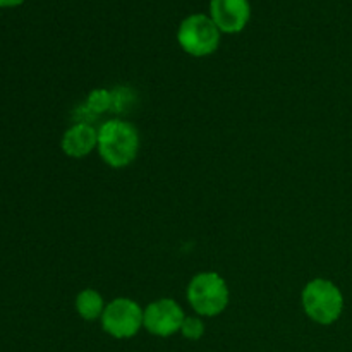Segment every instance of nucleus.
<instances>
[{"label": "nucleus", "instance_id": "1", "mask_svg": "<svg viewBox=\"0 0 352 352\" xmlns=\"http://www.w3.org/2000/svg\"><path fill=\"white\" fill-rule=\"evenodd\" d=\"M98 153L109 167L124 168L133 164L140 151V133L131 122L107 120L98 129Z\"/></svg>", "mask_w": 352, "mask_h": 352}, {"label": "nucleus", "instance_id": "2", "mask_svg": "<svg viewBox=\"0 0 352 352\" xmlns=\"http://www.w3.org/2000/svg\"><path fill=\"white\" fill-rule=\"evenodd\" d=\"M186 298L196 315L213 318L229 306V285L217 272H199L189 282Z\"/></svg>", "mask_w": 352, "mask_h": 352}, {"label": "nucleus", "instance_id": "3", "mask_svg": "<svg viewBox=\"0 0 352 352\" xmlns=\"http://www.w3.org/2000/svg\"><path fill=\"white\" fill-rule=\"evenodd\" d=\"M301 305L309 320L318 325H332L344 311V296L332 280L313 278L302 289Z\"/></svg>", "mask_w": 352, "mask_h": 352}, {"label": "nucleus", "instance_id": "4", "mask_svg": "<svg viewBox=\"0 0 352 352\" xmlns=\"http://www.w3.org/2000/svg\"><path fill=\"white\" fill-rule=\"evenodd\" d=\"M222 31L206 14H191L179 24L177 41L186 54L192 57H208L219 48Z\"/></svg>", "mask_w": 352, "mask_h": 352}, {"label": "nucleus", "instance_id": "5", "mask_svg": "<svg viewBox=\"0 0 352 352\" xmlns=\"http://www.w3.org/2000/svg\"><path fill=\"white\" fill-rule=\"evenodd\" d=\"M102 329L113 339H131L143 329L144 309L131 298H116L102 315Z\"/></svg>", "mask_w": 352, "mask_h": 352}, {"label": "nucleus", "instance_id": "6", "mask_svg": "<svg viewBox=\"0 0 352 352\" xmlns=\"http://www.w3.org/2000/svg\"><path fill=\"white\" fill-rule=\"evenodd\" d=\"M184 318V309L177 301L172 298H162L144 308L143 327L155 337H170L181 332Z\"/></svg>", "mask_w": 352, "mask_h": 352}, {"label": "nucleus", "instance_id": "7", "mask_svg": "<svg viewBox=\"0 0 352 352\" xmlns=\"http://www.w3.org/2000/svg\"><path fill=\"white\" fill-rule=\"evenodd\" d=\"M210 17L222 33H241L251 19L250 0H210Z\"/></svg>", "mask_w": 352, "mask_h": 352}, {"label": "nucleus", "instance_id": "8", "mask_svg": "<svg viewBox=\"0 0 352 352\" xmlns=\"http://www.w3.org/2000/svg\"><path fill=\"white\" fill-rule=\"evenodd\" d=\"M98 146V129L89 122H76L62 136V151L71 158H82Z\"/></svg>", "mask_w": 352, "mask_h": 352}, {"label": "nucleus", "instance_id": "9", "mask_svg": "<svg viewBox=\"0 0 352 352\" xmlns=\"http://www.w3.org/2000/svg\"><path fill=\"white\" fill-rule=\"evenodd\" d=\"M105 308L107 305L103 301L102 294L95 289H85V291L76 296V311L82 320L93 322V320L102 318Z\"/></svg>", "mask_w": 352, "mask_h": 352}, {"label": "nucleus", "instance_id": "10", "mask_svg": "<svg viewBox=\"0 0 352 352\" xmlns=\"http://www.w3.org/2000/svg\"><path fill=\"white\" fill-rule=\"evenodd\" d=\"M86 107L93 116H100L107 110H112V91L105 88L93 89L86 98Z\"/></svg>", "mask_w": 352, "mask_h": 352}, {"label": "nucleus", "instance_id": "11", "mask_svg": "<svg viewBox=\"0 0 352 352\" xmlns=\"http://www.w3.org/2000/svg\"><path fill=\"white\" fill-rule=\"evenodd\" d=\"M181 333L188 340L201 339L205 336V323H203L201 316H186L181 327Z\"/></svg>", "mask_w": 352, "mask_h": 352}, {"label": "nucleus", "instance_id": "12", "mask_svg": "<svg viewBox=\"0 0 352 352\" xmlns=\"http://www.w3.org/2000/svg\"><path fill=\"white\" fill-rule=\"evenodd\" d=\"M134 95L131 89L127 88H117L116 91H112V110L113 112H122L124 109L131 105Z\"/></svg>", "mask_w": 352, "mask_h": 352}, {"label": "nucleus", "instance_id": "13", "mask_svg": "<svg viewBox=\"0 0 352 352\" xmlns=\"http://www.w3.org/2000/svg\"><path fill=\"white\" fill-rule=\"evenodd\" d=\"M23 2L24 0H0V7H17Z\"/></svg>", "mask_w": 352, "mask_h": 352}]
</instances>
